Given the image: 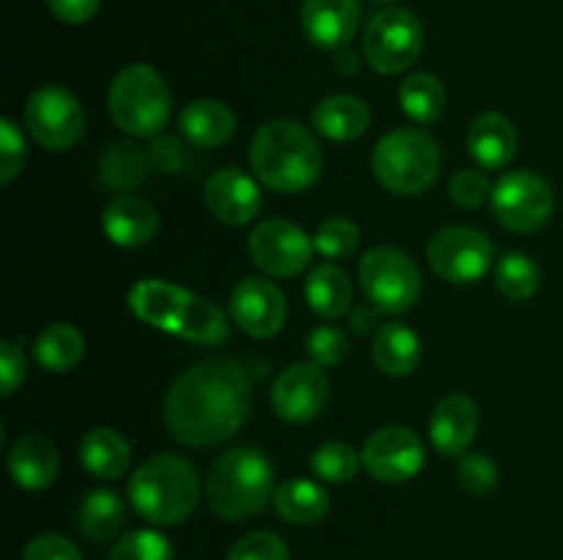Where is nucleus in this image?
I'll return each mask as SVG.
<instances>
[{
  "instance_id": "f257e3e1",
  "label": "nucleus",
  "mask_w": 563,
  "mask_h": 560,
  "mask_svg": "<svg viewBox=\"0 0 563 560\" xmlns=\"http://www.w3.org/2000/svg\"><path fill=\"white\" fill-rule=\"evenodd\" d=\"M251 415V382L245 368L229 357L190 366L165 395V426L170 437L192 448L225 443Z\"/></svg>"
},
{
  "instance_id": "f03ea898",
  "label": "nucleus",
  "mask_w": 563,
  "mask_h": 560,
  "mask_svg": "<svg viewBox=\"0 0 563 560\" xmlns=\"http://www.w3.org/2000/svg\"><path fill=\"white\" fill-rule=\"evenodd\" d=\"M251 168L269 190L297 195L317 184L324 168V154L306 126L291 119H275L253 137Z\"/></svg>"
},
{
  "instance_id": "7ed1b4c3",
  "label": "nucleus",
  "mask_w": 563,
  "mask_h": 560,
  "mask_svg": "<svg viewBox=\"0 0 563 560\" xmlns=\"http://www.w3.org/2000/svg\"><path fill=\"white\" fill-rule=\"evenodd\" d=\"M132 508L157 527L181 525L201 500L196 467L176 453H159L143 461L130 478Z\"/></svg>"
},
{
  "instance_id": "20e7f679",
  "label": "nucleus",
  "mask_w": 563,
  "mask_h": 560,
  "mask_svg": "<svg viewBox=\"0 0 563 560\" xmlns=\"http://www.w3.org/2000/svg\"><path fill=\"white\" fill-rule=\"evenodd\" d=\"M273 494L275 467L256 448L229 450L214 461L207 478V500L220 519H251L267 508Z\"/></svg>"
},
{
  "instance_id": "39448f33",
  "label": "nucleus",
  "mask_w": 563,
  "mask_h": 560,
  "mask_svg": "<svg viewBox=\"0 0 563 560\" xmlns=\"http://www.w3.org/2000/svg\"><path fill=\"white\" fill-rule=\"evenodd\" d=\"M440 146L429 132L401 126L379 137L372 152L374 179L394 195H421L438 181Z\"/></svg>"
},
{
  "instance_id": "423d86ee",
  "label": "nucleus",
  "mask_w": 563,
  "mask_h": 560,
  "mask_svg": "<svg viewBox=\"0 0 563 560\" xmlns=\"http://www.w3.org/2000/svg\"><path fill=\"white\" fill-rule=\"evenodd\" d=\"M108 113L119 130L135 137H154L168 126L174 102L168 82L154 66L132 64L115 75L108 91Z\"/></svg>"
},
{
  "instance_id": "0eeeda50",
  "label": "nucleus",
  "mask_w": 563,
  "mask_h": 560,
  "mask_svg": "<svg viewBox=\"0 0 563 560\" xmlns=\"http://www.w3.org/2000/svg\"><path fill=\"white\" fill-rule=\"evenodd\" d=\"M357 280H361V289L366 294L368 305L377 307L379 313H388V316L410 311L418 302V296H421L418 264L399 247H372L361 258Z\"/></svg>"
},
{
  "instance_id": "6e6552de",
  "label": "nucleus",
  "mask_w": 563,
  "mask_h": 560,
  "mask_svg": "<svg viewBox=\"0 0 563 560\" xmlns=\"http://www.w3.org/2000/svg\"><path fill=\"white\" fill-rule=\"evenodd\" d=\"M423 47V27L407 9H383L372 16L363 36V55L379 75L410 69Z\"/></svg>"
},
{
  "instance_id": "1a4fd4ad",
  "label": "nucleus",
  "mask_w": 563,
  "mask_h": 560,
  "mask_svg": "<svg viewBox=\"0 0 563 560\" xmlns=\"http://www.w3.org/2000/svg\"><path fill=\"white\" fill-rule=\"evenodd\" d=\"M86 110L64 86H44L25 102V126L38 146L69 152L86 135Z\"/></svg>"
},
{
  "instance_id": "9d476101",
  "label": "nucleus",
  "mask_w": 563,
  "mask_h": 560,
  "mask_svg": "<svg viewBox=\"0 0 563 560\" xmlns=\"http://www.w3.org/2000/svg\"><path fill=\"white\" fill-rule=\"evenodd\" d=\"M495 217L515 234H533L553 217V187L533 170H509L495 181Z\"/></svg>"
},
{
  "instance_id": "9b49d317",
  "label": "nucleus",
  "mask_w": 563,
  "mask_h": 560,
  "mask_svg": "<svg viewBox=\"0 0 563 560\" xmlns=\"http://www.w3.org/2000/svg\"><path fill=\"white\" fill-rule=\"evenodd\" d=\"M427 258L432 272L449 283H476L493 267L495 245L482 231L449 225L429 239Z\"/></svg>"
},
{
  "instance_id": "f8f14e48",
  "label": "nucleus",
  "mask_w": 563,
  "mask_h": 560,
  "mask_svg": "<svg viewBox=\"0 0 563 560\" xmlns=\"http://www.w3.org/2000/svg\"><path fill=\"white\" fill-rule=\"evenodd\" d=\"M253 264L273 278H297L308 269L313 256V239L289 220H264L247 239Z\"/></svg>"
},
{
  "instance_id": "ddd939ff",
  "label": "nucleus",
  "mask_w": 563,
  "mask_h": 560,
  "mask_svg": "<svg viewBox=\"0 0 563 560\" xmlns=\"http://www.w3.org/2000/svg\"><path fill=\"white\" fill-rule=\"evenodd\" d=\"M361 456L368 475L383 483L412 481L427 461L421 437L405 426H385L374 432L363 445Z\"/></svg>"
},
{
  "instance_id": "4468645a",
  "label": "nucleus",
  "mask_w": 563,
  "mask_h": 560,
  "mask_svg": "<svg viewBox=\"0 0 563 560\" xmlns=\"http://www.w3.org/2000/svg\"><path fill=\"white\" fill-rule=\"evenodd\" d=\"M330 401V379L317 362H295L278 373L269 390L275 415L286 423L317 421Z\"/></svg>"
},
{
  "instance_id": "2eb2a0df",
  "label": "nucleus",
  "mask_w": 563,
  "mask_h": 560,
  "mask_svg": "<svg viewBox=\"0 0 563 560\" xmlns=\"http://www.w3.org/2000/svg\"><path fill=\"white\" fill-rule=\"evenodd\" d=\"M231 318L251 338H273L284 329L289 305L284 291L264 278H245L231 291Z\"/></svg>"
},
{
  "instance_id": "dca6fc26",
  "label": "nucleus",
  "mask_w": 563,
  "mask_h": 560,
  "mask_svg": "<svg viewBox=\"0 0 563 560\" xmlns=\"http://www.w3.org/2000/svg\"><path fill=\"white\" fill-rule=\"evenodd\" d=\"M207 209L225 225H247L262 214L264 195L253 176L240 168H223L209 176L203 187Z\"/></svg>"
},
{
  "instance_id": "f3484780",
  "label": "nucleus",
  "mask_w": 563,
  "mask_h": 560,
  "mask_svg": "<svg viewBox=\"0 0 563 560\" xmlns=\"http://www.w3.org/2000/svg\"><path fill=\"white\" fill-rule=\"evenodd\" d=\"M300 25L313 47H346L361 25V0H302Z\"/></svg>"
},
{
  "instance_id": "a211bd4d",
  "label": "nucleus",
  "mask_w": 563,
  "mask_h": 560,
  "mask_svg": "<svg viewBox=\"0 0 563 560\" xmlns=\"http://www.w3.org/2000/svg\"><path fill=\"white\" fill-rule=\"evenodd\" d=\"M478 432V406L471 395L449 393L434 406L429 437L443 456L462 459L473 445Z\"/></svg>"
},
{
  "instance_id": "6ab92c4d",
  "label": "nucleus",
  "mask_w": 563,
  "mask_h": 560,
  "mask_svg": "<svg viewBox=\"0 0 563 560\" xmlns=\"http://www.w3.org/2000/svg\"><path fill=\"white\" fill-rule=\"evenodd\" d=\"M102 228L113 245L119 247H141L157 236L159 214L143 198L124 192L113 198L102 212Z\"/></svg>"
},
{
  "instance_id": "aec40b11",
  "label": "nucleus",
  "mask_w": 563,
  "mask_h": 560,
  "mask_svg": "<svg viewBox=\"0 0 563 560\" xmlns=\"http://www.w3.org/2000/svg\"><path fill=\"white\" fill-rule=\"evenodd\" d=\"M187 294H190V291L181 289V285L168 283V280H137L130 289V311L135 313L143 324H148V327L176 335Z\"/></svg>"
},
{
  "instance_id": "412c9836",
  "label": "nucleus",
  "mask_w": 563,
  "mask_h": 560,
  "mask_svg": "<svg viewBox=\"0 0 563 560\" xmlns=\"http://www.w3.org/2000/svg\"><path fill=\"white\" fill-rule=\"evenodd\" d=\"M58 450L42 434H22L9 448V475L25 492H42L58 478Z\"/></svg>"
},
{
  "instance_id": "4be33fe9",
  "label": "nucleus",
  "mask_w": 563,
  "mask_h": 560,
  "mask_svg": "<svg viewBox=\"0 0 563 560\" xmlns=\"http://www.w3.org/2000/svg\"><path fill=\"white\" fill-rule=\"evenodd\" d=\"M515 124L504 113H484L473 119L467 130V152L484 170H500L515 159L517 154Z\"/></svg>"
},
{
  "instance_id": "5701e85b",
  "label": "nucleus",
  "mask_w": 563,
  "mask_h": 560,
  "mask_svg": "<svg viewBox=\"0 0 563 560\" xmlns=\"http://www.w3.org/2000/svg\"><path fill=\"white\" fill-rule=\"evenodd\" d=\"M179 132L198 148H218L234 137L236 119L218 99H196L179 113Z\"/></svg>"
},
{
  "instance_id": "b1692460",
  "label": "nucleus",
  "mask_w": 563,
  "mask_h": 560,
  "mask_svg": "<svg viewBox=\"0 0 563 560\" xmlns=\"http://www.w3.org/2000/svg\"><path fill=\"white\" fill-rule=\"evenodd\" d=\"M311 124L328 141H357L372 126V110L363 99L350 97V93H335V97L322 99L313 108Z\"/></svg>"
},
{
  "instance_id": "393cba45",
  "label": "nucleus",
  "mask_w": 563,
  "mask_h": 560,
  "mask_svg": "<svg viewBox=\"0 0 563 560\" xmlns=\"http://www.w3.org/2000/svg\"><path fill=\"white\" fill-rule=\"evenodd\" d=\"M132 461V448L126 437L115 428H91L80 443V464L99 481H115L126 475Z\"/></svg>"
},
{
  "instance_id": "a878e982",
  "label": "nucleus",
  "mask_w": 563,
  "mask_h": 560,
  "mask_svg": "<svg viewBox=\"0 0 563 560\" xmlns=\"http://www.w3.org/2000/svg\"><path fill=\"white\" fill-rule=\"evenodd\" d=\"M372 360L388 377H407L421 362V338L412 327L390 322L377 327L372 344Z\"/></svg>"
},
{
  "instance_id": "bb28decb",
  "label": "nucleus",
  "mask_w": 563,
  "mask_h": 560,
  "mask_svg": "<svg viewBox=\"0 0 563 560\" xmlns=\"http://www.w3.org/2000/svg\"><path fill=\"white\" fill-rule=\"evenodd\" d=\"M306 300L308 307L317 313L319 318H335L346 316L352 311V280L344 269L333 267V264H322L308 272L306 280Z\"/></svg>"
},
{
  "instance_id": "cd10ccee",
  "label": "nucleus",
  "mask_w": 563,
  "mask_h": 560,
  "mask_svg": "<svg viewBox=\"0 0 563 560\" xmlns=\"http://www.w3.org/2000/svg\"><path fill=\"white\" fill-rule=\"evenodd\" d=\"M273 503L280 519L291 522V525H317L330 511V497L324 486L308 481V478H291V481L280 483L273 494Z\"/></svg>"
},
{
  "instance_id": "c85d7f7f",
  "label": "nucleus",
  "mask_w": 563,
  "mask_h": 560,
  "mask_svg": "<svg viewBox=\"0 0 563 560\" xmlns=\"http://www.w3.org/2000/svg\"><path fill=\"white\" fill-rule=\"evenodd\" d=\"M126 522V505L110 489H93L86 497L80 500V508H77V527L86 538L91 541H110L115 533L124 527Z\"/></svg>"
},
{
  "instance_id": "c756f323",
  "label": "nucleus",
  "mask_w": 563,
  "mask_h": 560,
  "mask_svg": "<svg viewBox=\"0 0 563 560\" xmlns=\"http://www.w3.org/2000/svg\"><path fill=\"white\" fill-rule=\"evenodd\" d=\"M231 335V324L225 313L220 311L214 302L207 296L187 294L185 311H181L179 327H176V338H185L198 346H220L225 344Z\"/></svg>"
},
{
  "instance_id": "7c9ffc66",
  "label": "nucleus",
  "mask_w": 563,
  "mask_h": 560,
  "mask_svg": "<svg viewBox=\"0 0 563 560\" xmlns=\"http://www.w3.org/2000/svg\"><path fill=\"white\" fill-rule=\"evenodd\" d=\"M86 355V338L75 324L55 322L38 333L36 344H33V357L42 368L53 373L71 371L77 362Z\"/></svg>"
},
{
  "instance_id": "2f4dec72",
  "label": "nucleus",
  "mask_w": 563,
  "mask_h": 560,
  "mask_svg": "<svg viewBox=\"0 0 563 560\" xmlns=\"http://www.w3.org/2000/svg\"><path fill=\"white\" fill-rule=\"evenodd\" d=\"M148 163H152V159H148L141 148L132 146V143H113V146L104 148L102 163H99V173H102V181L110 190L130 192L137 190V187L146 181Z\"/></svg>"
},
{
  "instance_id": "473e14b6",
  "label": "nucleus",
  "mask_w": 563,
  "mask_h": 560,
  "mask_svg": "<svg viewBox=\"0 0 563 560\" xmlns=\"http://www.w3.org/2000/svg\"><path fill=\"white\" fill-rule=\"evenodd\" d=\"M399 102L416 124H434L445 110V88L434 75L418 71L401 82Z\"/></svg>"
},
{
  "instance_id": "72a5a7b5",
  "label": "nucleus",
  "mask_w": 563,
  "mask_h": 560,
  "mask_svg": "<svg viewBox=\"0 0 563 560\" xmlns=\"http://www.w3.org/2000/svg\"><path fill=\"white\" fill-rule=\"evenodd\" d=\"M495 283L498 291L511 302H526L542 285V269L526 253H506L495 269Z\"/></svg>"
},
{
  "instance_id": "f704fd0d",
  "label": "nucleus",
  "mask_w": 563,
  "mask_h": 560,
  "mask_svg": "<svg viewBox=\"0 0 563 560\" xmlns=\"http://www.w3.org/2000/svg\"><path fill=\"white\" fill-rule=\"evenodd\" d=\"M363 456L346 443H324L313 450L311 470L328 483H346L357 475Z\"/></svg>"
},
{
  "instance_id": "c9c22d12",
  "label": "nucleus",
  "mask_w": 563,
  "mask_h": 560,
  "mask_svg": "<svg viewBox=\"0 0 563 560\" xmlns=\"http://www.w3.org/2000/svg\"><path fill=\"white\" fill-rule=\"evenodd\" d=\"M357 245H361V231L346 217L324 220L313 234V247L324 258H346L357 250Z\"/></svg>"
},
{
  "instance_id": "e433bc0d",
  "label": "nucleus",
  "mask_w": 563,
  "mask_h": 560,
  "mask_svg": "<svg viewBox=\"0 0 563 560\" xmlns=\"http://www.w3.org/2000/svg\"><path fill=\"white\" fill-rule=\"evenodd\" d=\"M110 560H174V547L157 530H132L115 544Z\"/></svg>"
},
{
  "instance_id": "4c0bfd02",
  "label": "nucleus",
  "mask_w": 563,
  "mask_h": 560,
  "mask_svg": "<svg viewBox=\"0 0 563 560\" xmlns=\"http://www.w3.org/2000/svg\"><path fill=\"white\" fill-rule=\"evenodd\" d=\"M495 184L487 179V173L478 168H462L451 176L449 195L456 206L478 209L487 201H493Z\"/></svg>"
},
{
  "instance_id": "58836bf2",
  "label": "nucleus",
  "mask_w": 563,
  "mask_h": 560,
  "mask_svg": "<svg viewBox=\"0 0 563 560\" xmlns=\"http://www.w3.org/2000/svg\"><path fill=\"white\" fill-rule=\"evenodd\" d=\"M306 351L319 368H333L344 362L346 351H350V338L344 335V329L333 327V324H322L306 338Z\"/></svg>"
},
{
  "instance_id": "ea45409f",
  "label": "nucleus",
  "mask_w": 563,
  "mask_h": 560,
  "mask_svg": "<svg viewBox=\"0 0 563 560\" xmlns=\"http://www.w3.org/2000/svg\"><path fill=\"white\" fill-rule=\"evenodd\" d=\"M456 481L471 494H489L498 483V467L487 453H465L456 464Z\"/></svg>"
},
{
  "instance_id": "a19ab883",
  "label": "nucleus",
  "mask_w": 563,
  "mask_h": 560,
  "mask_svg": "<svg viewBox=\"0 0 563 560\" xmlns=\"http://www.w3.org/2000/svg\"><path fill=\"white\" fill-rule=\"evenodd\" d=\"M25 135L11 119L0 121V184H11L25 165Z\"/></svg>"
},
{
  "instance_id": "79ce46f5",
  "label": "nucleus",
  "mask_w": 563,
  "mask_h": 560,
  "mask_svg": "<svg viewBox=\"0 0 563 560\" xmlns=\"http://www.w3.org/2000/svg\"><path fill=\"white\" fill-rule=\"evenodd\" d=\"M229 560H291L289 547L280 536L269 530H256L247 533L245 538L231 547Z\"/></svg>"
},
{
  "instance_id": "37998d69",
  "label": "nucleus",
  "mask_w": 563,
  "mask_h": 560,
  "mask_svg": "<svg viewBox=\"0 0 563 560\" xmlns=\"http://www.w3.org/2000/svg\"><path fill=\"white\" fill-rule=\"evenodd\" d=\"M22 560H82L80 549L58 533H42L22 552Z\"/></svg>"
},
{
  "instance_id": "c03bdc74",
  "label": "nucleus",
  "mask_w": 563,
  "mask_h": 560,
  "mask_svg": "<svg viewBox=\"0 0 563 560\" xmlns=\"http://www.w3.org/2000/svg\"><path fill=\"white\" fill-rule=\"evenodd\" d=\"M148 159H152V165L157 170H163V173H179L181 168H185V159H187V152L185 146H181V141H176L174 135H154L152 146H148Z\"/></svg>"
},
{
  "instance_id": "a18cd8bd",
  "label": "nucleus",
  "mask_w": 563,
  "mask_h": 560,
  "mask_svg": "<svg viewBox=\"0 0 563 560\" xmlns=\"http://www.w3.org/2000/svg\"><path fill=\"white\" fill-rule=\"evenodd\" d=\"M25 373L27 366L22 349L14 340H3V344H0V382H3V390H0V393H14V390L25 382Z\"/></svg>"
},
{
  "instance_id": "49530a36",
  "label": "nucleus",
  "mask_w": 563,
  "mask_h": 560,
  "mask_svg": "<svg viewBox=\"0 0 563 560\" xmlns=\"http://www.w3.org/2000/svg\"><path fill=\"white\" fill-rule=\"evenodd\" d=\"M102 0H47L49 11L66 25H82L99 11Z\"/></svg>"
},
{
  "instance_id": "de8ad7c7",
  "label": "nucleus",
  "mask_w": 563,
  "mask_h": 560,
  "mask_svg": "<svg viewBox=\"0 0 563 560\" xmlns=\"http://www.w3.org/2000/svg\"><path fill=\"white\" fill-rule=\"evenodd\" d=\"M377 307L374 305H355L350 311V327L352 333L357 335H368L374 333V327H377Z\"/></svg>"
},
{
  "instance_id": "09e8293b",
  "label": "nucleus",
  "mask_w": 563,
  "mask_h": 560,
  "mask_svg": "<svg viewBox=\"0 0 563 560\" xmlns=\"http://www.w3.org/2000/svg\"><path fill=\"white\" fill-rule=\"evenodd\" d=\"M335 71H339V75H344V77H350V75H355L357 69H361V60H357V55L352 53L350 47H341V49H335Z\"/></svg>"
},
{
  "instance_id": "8fccbe9b",
  "label": "nucleus",
  "mask_w": 563,
  "mask_h": 560,
  "mask_svg": "<svg viewBox=\"0 0 563 560\" xmlns=\"http://www.w3.org/2000/svg\"><path fill=\"white\" fill-rule=\"evenodd\" d=\"M377 3H390V0H377Z\"/></svg>"
}]
</instances>
